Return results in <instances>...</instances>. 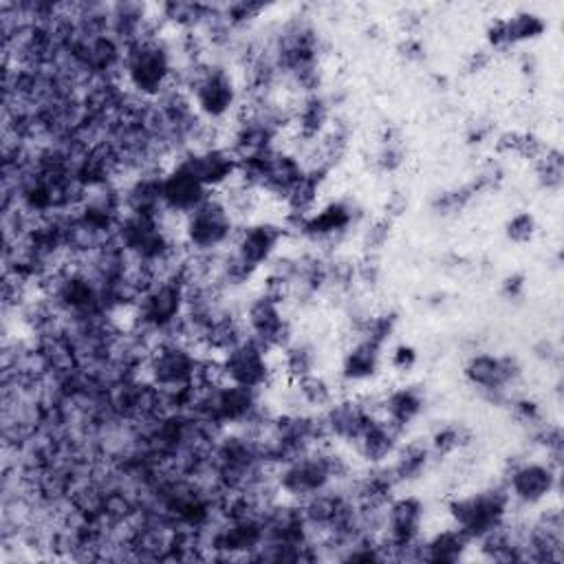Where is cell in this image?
<instances>
[{"instance_id":"cell-1","label":"cell","mask_w":564,"mask_h":564,"mask_svg":"<svg viewBox=\"0 0 564 564\" xmlns=\"http://www.w3.org/2000/svg\"><path fill=\"white\" fill-rule=\"evenodd\" d=\"M176 84L187 95L194 112L207 126L236 117L242 104V86L236 73L220 59L200 57L178 68Z\"/></svg>"},{"instance_id":"cell-2","label":"cell","mask_w":564,"mask_h":564,"mask_svg":"<svg viewBox=\"0 0 564 564\" xmlns=\"http://www.w3.org/2000/svg\"><path fill=\"white\" fill-rule=\"evenodd\" d=\"M176 53L161 31H152L123 46L119 79L130 95L154 101L176 86Z\"/></svg>"},{"instance_id":"cell-3","label":"cell","mask_w":564,"mask_h":564,"mask_svg":"<svg viewBox=\"0 0 564 564\" xmlns=\"http://www.w3.org/2000/svg\"><path fill=\"white\" fill-rule=\"evenodd\" d=\"M350 465L344 454H339L330 441L297 454L278 467H273V485L284 500L302 502L324 489L339 485L350 478Z\"/></svg>"},{"instance_id":"cell-4","label":"cell","mask_w":564,"mask_h":564,"mask_svg":"<svg viewBox=\"0 0 564 564\" xmlns=\"http://www.w3.org/2000/svg\"><path fill=\"white\" fill-rule=\"evenodd\" d=\"M185 311V282L178 278H152L132 306V330L139 335H156V341L172 335L178 337Z\"/></svg>"},{"instance_id":"cell-5","label":"cell","mask_w":564,"mask_h":564,"mask_svg":"<svg viewBox=\"0 0 564 564\" xmlns=\"http://www.w3.org/2000/svg\"><path fill=\"white\" fill-rule=\"evenodd\" d=\"M240 220L223 194H209L198 207L181 218L178 242L192 253H220L229 249Z\"/></svg>"},{"instance_id":"cell-6","label":"cell","mask_w":564,"mask_h":564,"mask_svg":"<svg viewBox=\"0 0 564 564\" xmlns=\"http://www.w3.org/2000/svg\"><path fill=\"white\" fill-rule=\"evenodd\" d=\"M511 507V498L502 482L452 496L445 505L449 522L460 529L471 542H478L494 529L502 527L509 520Z\"/></svg>"},{"instance_id":"cell-7","label":"cell","mask_w":564,"mask_h":564,"mask_svg":"<svg viewBox=\"0 0 564 564\" xmlns=\"http://www.w3.org/2000/svg\"><path fill=\"white\" fill-rule=\"evenodd\" d=\"M194 344L181 337L159 339L143 364V379L163 392L189 388L200 381L205 355Z\"/></svg>"},{"instance_id":"cell-8","label":"cell","mask_w":564,"mask_h":564,"mask_svg":"<svg viewBox=\"0 0 564 564\" xmlns=\"http://www.w3.org/2000/svg\"><path fill=\"white\" fill-rule=\"evenodd\" d=\"M425 502L414 494L392 496L383 505L381 546L386 560H416V546L423 538Z\"/></svg>"},{"instance_id":"cell-9","label":"cell","mask_w":564,"mask_h":564,"mask_svg":"<svg viewBox=\"0 0 564 564\" xmlns=\"http://www.w3.org/2000/svg\"><path fill=\"white\" fill-rule=\"evenodd\" d=\"M273 355L275 352L245 335L214 357L223 381L262 392L275 381L278 375V364Z\"/></svg>"},{"instance_id":"cell-10","label":"cell","mask_w":564,"mask_h":564,"mask_svg":"<svg viewBox=\"0 0 564 564\" xmlns=\"http://www.w3.org/2000/svg\"><path fill=\"white\" fill-rule=\"evenodd\" d=\"M359 223V209L348 198H333L317 205L311 214L295 220H284L289 236L295 234L311 245L333 247L341 242Z\"/></svg>"},{"instance_id":"cell-11","label":"cell","mask_w":564,"mask_h":564,"mask_svg":"<svg viewBox=\"0 0 564 564\" xmlns=\"http://www.w3.org/2000/svg\"><path fill=\"white\" fill-rule=\"evenodd\" d=\"M463 379L489 401H509V390L522 379V364L511 352L476 350L463 364Z\"/></svg>"},{"instance_id":"cell-12","label":"cell","mask_w":564,"mask_h":564,"mask_svg":"<svg viewBox=\"0 0 564 564\" xmlns=\"http://www.w3.org/2000/svg\"><path fill=\"white\" fill-rule=\"evenodd\" d=\"M286 238L289 229L284 227V223L251 218L238 227L227 251L247 271L258 275L282 253V245Z\"/></svg>"},{"instance_id":"cell-13","label":"cell","mask_w":564,"mask_h":564,"mask_svg":"<svg viewBox=\"0 0 564 564\" xmlns=\"http://www.w3.org/2000/svg\"><path fill=\"white\" fill-rule=\"evenodd\" d=\"M247 337L256 339L271 352H280L293 339V324L286 304L264 291L251 295L240 313Z\"/></svg>"},{"instance_id":"cell-14","label":"cell","mask_w":564,"mask_h":564,"mask_svg":"<svg viewBox=\"0 0 564 564\" xmlns=\"http://www.w3.org/2000/svg\"><path fill=\"white\" fill-rule=\"evenodd\" d=\"M511 505L533 509L546 505L560 489V467L546 458L516 460L502 480Z\"/></svg>"},{"instance_id":"cell-15","label":"cell","mask_w":564,"mask_h":564,"mask_svg":"<svg viewBox=\"0 0 564 564\" xmlns=\"http://www.w3.org/2000/svg\"><path fill=\"white\" fill-rule=\"evenodd\" d=\"M212 194L225 192L238 178L240 161L227 143H207L176 156Z\"/></svg>"},{"instance_id":"cell-16","label":"cell","mask_w":564,"mask_h":564,"mask_svg":"<svg viewBox=\"0 0 564 564\" xmlns=\"http://www.w3.org/2000/svg\"><path fill=\"white\" fill-rule=\"evenodd\" d=\"M546 29L549 24L540 13L522 9L489 20L485 29V44L491 53H505L516 46L535 42L546 33Z\"/></svg>"},{"instance_id":"cell-17","label":"cell","mask_w":564,"mask_h":564,"mask_svg":"<svg viewBox=\"0 0 564 564\" xmlns=\"http://www.w3.org/2000/svg\"><path fill=\"white\" fill-rule=\"evenodd\" d=\"M377 416L366 399L339 394L328 408L319 412L326 441L352 445L370 419Z\"/></svg>"},{"instance_id":"cell-18","label":"cell","mask_w":564,"mask_h":564,"mask_svg":"<svg viewBox=\"0 0 564 564\" xmlns=\"http://www.w3.org/2000/svg\"><path fill=\"white\" fill-rule=\"evenodd\" d=\"M209 194L212 192L176 159L161 174V207L165 216L170 214L181 220Z\"/></svg>"},{"instance_id":"cell-19","label":"cell","mask_w":564,"mask_h":564,"mask_svg":"<svg viewBox=\"0 0 564 564\" xmlns=\"http://www.w3.org/2000/svg\"><path fill=\"white\" fill-rule=\"evenodd\" d=\"M386 361V348L361 333H352V339L339 359V381L346 386L370 383Z\"/></svg>"},{"instance_id":"cell-20","label":"cell","mask_w":564,"mask_h":564,"mask_svg":"<svg viewBox=\"0 0 564 564\" xmlns=\"http://www.w3.org/2000/svg\"><path fill=\"white\" fill-rule=\"evenodd\" d=\"M333 101L328 95L319 93H308L297 99L291 112V128L295 139L306 148L315 143L333 123L335 112H333Z\"/></svg>"},{"instance_id":"cell-21","label":"cell","mask_w":564,"mask_h":564,"mask_svg":"<svg viewBox=\"0 0 564 564\" xmlns=\"http://www.w3.org/2000/svg\"><path fill=\"white\" fill-rule=\"evenodd\" d=\"M375 405H377V414L381 419H386L401 434H405V430L410 425H414L421 419V414L425 412L427 397L421 386L408 383V386H397V388L383 392L375 401Z\"/></svg>"},{"instance_id":"cell-22","label":"cell","mask_w":564,"mask_h":564,"mask_svg":"<svg viewBox=\"0 0 564 564\" xmlns=\"http://www.w3.org/2000/svg\"><path fill=\"white\" fill-rule=\"evenodd\" d=\"M401 432L390 425L386 419H381L379 414L370 419V423L364 427V432L357 436V441L352 443L355 454L368 465V467H377V465H386L390 463V458L394 456V452L401 445Z\"/></svg>"},{"instance_id":"cell-23","label":"cell","mask_w":564,"mask_h":564,"mask_svg":"<svg viewBox=\"0 0 564 564\" xmlns=\"http://www.w3.org/2000/svg\"><path fill=\"white\" fill-rule=\"evenodd\" d=\"M474 542L454 524L434 531L432 535H423L416 546L419 562L434 564H456L460 562Z\"/></svg>"},{"instance_id":"cell-24","label":"cell","mask_w":564,"mask_h":564,"mask_svg":"<svg viewBox=\"0 0 564 564\" xmlns=\"http://www.w3.org/2000/svg\"><path fill=\"white\" fill-rule=\"evenodd\" d=\"M432 460H434V454L427 443L408 441V443L399 445V449L386 465L390 467L394 480L401 485V482H412V480L421 478L427 471Z\"/></svg>"},{"instance_id":"cell-25","label":"cell","mask_w":564,"mask_h":564,"mask_svg":"<svg viewBox=\"0 0 564 564\" xmlns=\"http://www.w3.org/2000/svg\"><path fill=\"white\" fill-rule=\"evenodd\" d=\"M278 355V370H282V375L289 379V383L308 377L313 372H317V348L306 341V339H291Z\"/></svg>"},{"instance_id":"cell-26","label":"cell","mask_w":564,"mask_h":564,"mask_svg":"<svg viewBox=\"0 0 564 564\" xmlns=\"http://www.w3.org/2000/svg\"><path fill=\"white\" fill-rule=\"evenodd\" d=\"M291 388L295 394V403L300 405V410H306V412H322L339 397L335 386L319 372H313L308 377L293 381Z\"/></svg>"},{"instance_id":"cell-27","label":"cell","mask_w":564,"mask_h":564,"mask_svg":"<svg viewBox=\"0 0 564 564\" xmlns=\"http://www.w3.org/2000/svg\"><path fill=\"white\" fill-rule=\"evenodd\" d=\"M405 156H408V143H405L403 132L394 126L383 128V132L377 139V148L372 152L375 170L383 172V174L397 172L405 163Z\"/></svg>"},{"instance_id":"cell-28","label":"cell","mask_w":564,"mask_h":564,"mask_svg":"<svg viewBox=\"0 0 564 564\" xmlns=\"http://www.w3.org/2000/svg\"><path fill=\"white\" fill-rule=\"evenodd\" d=\"M531 165H533L535 183H538L540 189L553 192V194L562 189V183H564V156H562L560 148L546 145V150Z\"/></svg>"},{"instance_id":"cell-29","label":"cell","mask_w":564,"mask_h":564,"mask_svg":"<svg viewBox=\"0 0 564 564\" xmlns=\"http://www.w3.org/2000/svg\"><path fill=\"white\" fill-rule=\"evenodd\" d=\"M476 196H478V194L474 192V187H471L469 183H463V185H458V187L438 192V194L432 198L430 207H432L434 216H438V218H454V216H458L463 209H467L469 203H471Z\"/></svg>"},{"instance_id":"cell-30","label":"cell","mask_w":564,"mask_h":564,"mask_svg":"<svg viewBox=\"0 0 564 564\" xmlns=\"http://www.w3.org/2000/svg\"><path fill=\"white\" fill-rule=\"evenodd\" d=\"M469 441H471V434H469V430H467L465 425L447 423V425L438 427V430L430 436L427 445H430L434 458H441V456H452V454H456V452L463 449Z\"/></svg>"},{"instance_id":"cell-31","label":"cell","mask_w":564,"mask_h":564,"mask_svg":"<svg viewBox=\"0 0 564 564\" xmlns=\"http://www.w3.org/2000/svg\"><path fill=\"white\" fill-rule=\"evenodd\" d=\"M502 234L511 245H529L538 234V218L529 209H518L505 220Z\"/></svg>"},{"instance_id":"cell-32","label":"cell","mask_w":564,"mask_h":564,"mask_svg":"<svg viewBox=\"0 0 564 564\" xmlns=\"http://www.w3.org/2000/svg\"><path fill=\"white\" fill-rule=\"evenodd\" d=\"M392 220L386 218V216H375L372 220H368L366 225H361V231H359V242H361V249L364 253H377L386 247V242L390 240L392 236Z\"/></svg>"},{"instance_id":"cell-33","label":"cell","mask_w":564,"mask_h":564,"mask_svg":"<svg viewBox=\"0 0 564 564\" xmlns=\"http://www.w3.org/2000/svg\"><path fill=\"white\" fill-rule=\"evenodd\" d=\"M381 280V264H379V256L377 253H364L361 260L355 262V282L372 289L377 286Z\"/></svg>"},{"instance_id":"cell-34","label":"cell","mask_w":564,"mask_h":564,"mask_svg":"<svg viewBox=\"0 0 564 564\" xmlns=\"http://www.w3.org/2000/svg\"><path fill=\"white\" fill-rule=\"evenodd\" d=\"M419 361V352L412 344H394L390 352H386V364L397 372H410Z\"/></svg>"},{"instance_id":"cell-35","label":"cell","mask_w":564,"mask_h":564,"mask_svg":"<svg viewBox=\"0 0 564 564\" xmlns=\"http://www.w3.org/2000/svg\"><path fill=\"white\" fill-rule=\"evenodd\" d=\"M524 289H527V278L520 271H513V273L505 275L502 282H500V295L507 302H518L524 295Z\"/></svg>"},{"instance_id":"cell-36","label":"cell","mask_w":564,"mask_h":564,"mask_svg":"<svg viewBox=\"0 0 564 564\" xmlns=\"http://www.w3.org/2000/svg\"><path fill=\"white\" fill-rule=\"evenodd\" d=\"M397 53H399V57H403L405 62H412V64H414V62L425 59V44H423V40L416 37L414 33H408V35L399 42Z\"/></svg>"},{"instance_id":"cell-37","label":"cell","mask_w":564,"mask_h":564,"mask_svg":"<svg viewBox=\"0 0 564 564\" xmlns=\"http://www.w3.org/2000/svg\"><path fill=\"white\" fill-rule=\"evenodd\" d=\"M405 209H408V196H405V192L392 189V192L386 196V200H383L381 216H386V218H390V220L394 223L399 216L405 214Z\"/></svg>"},{"instance_id":"cell-38","label":"cell","mask_w":564,"mask_h":564,"mask_svg":"<svg viewBox=\"0 0 564 564\" xmlns=\"http://www.w3.org/2000/svg\"><path fill=\"white\" fill-rule=\"evenodd\" d=\"M491 132H494V126H491V121L489 119H474V121H469L467 123V143H482V141H487L489 137H491Z\"/></svg>"},{"instance_id":"cell-39","label":"cell","mask_w":564,"mask_h":564,"mask_svg":"<svg viewBox=\"0 0 564 564\" xmlns=\"http://www.w3.org/2000/svg\"><path fill=\"white\" fill-rule=\"evenodd\" d=\"M491 51L485 46V48H478V51H474V53H469V57H467V64H465V70L469 73V75H478V73H482L489 64H491Z\"/></svg>"},{"instance_id":"cell-40","label":"cell","mask_w":564,"mask_h":564,"mask_svg":"<svg viewBox=\"0 0 564 564\" xmlns=\"http://www.w3.org/2000/svg\"><path fill=\"white\" fill-rule=\"evenodd\" d=\"M533 355H535L540 361L553 364V361L560 359V348H557V344H555L553 339L544 337V339H540V341L533 346Z\"/></svg>"}]
</instances>
